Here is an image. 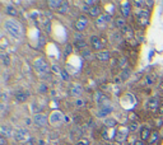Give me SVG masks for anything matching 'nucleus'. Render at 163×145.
Returning <instances> with one entry per match:
<instances>
[{
	"instance_id": "nucleus-6",
	"label": "nucleus",
	"mask_w": 163,
	"mask_h": 145,
	"mask_svg": "<svg viewBox=\"0 0 163 145\" xmlns=\"http://www.w3.org/2000/svg\"><path fill=\"white\" fill-rule=\"evenodd\" d=\"M33 121H35V124L37 126H45L49 120H47L46 115H44V113H36L33 116Z\"/></svg>"
},
{
	"instance_id": "nucleus-12",
	"label": "nucleus",
	"mask_w": 163,
	"mask_h": 145,
	"mask_svg": "<svg viewBox=\"0 0 163 145\" xmlns=\"http://www.w3.org/2000/svg\"><path fill=\"white\" fill-rule=\"evenodd\" d=\"M150 135H152V131H150V129L148 127V126L142 127V130H140V138L143 139L142 141H144V140H149Z\"/></svg>"
},
{
	"instance_id": "nucleus-22",
	"label": "nucleus",
	"mask_w": 163,
	"mask_h": 145,
	"mask_svg": "<svg viewBox=\"0 0 163 145\" xmlns=\"http://www.w3.org/2000/svg\"><path fill=\"white\" fill-rule=\"evenodd\" d=\"M16 98H17V101H18V102H21V103H23V102H26V101L28 99V96L26 94V93H23V92H17Z\"/></svg>"
},
{
	"instance_id": "nucleus-39",
	"label": "nucleus",
	"mask_w": 163,
	"mask_h": 145,
	"mask_svg": "<svg viewBox=\"0 0 163 145\" xmlns=\"http://www.w3.org/2000/svg\"><path fill=\"white\" fill-rule=\"evenodd\" d=\"M134 145H145V144H144V141H135Z\"/></svg>"
},
{
	"instance_id": "nucleus-21",
	"label": "nucleus",
	"mask_w": 163,
	"mask_h": 145,
	"mask_svg": "<svg viewBox=\"0 0 163 145\" xmlns=\"http://www.w3.org/2000/svg\"><path fill=\"white\" fill-rule=\"evenodd\" d=\"M139 21H140V23H143V19H144L145 24L148 23V21H149V13H148L147 10H142L140 13H139Z\"/></svg>"
},
{
	"instance_id": "nucleus-24",
	"label": "nucleus",
	"mask_w": 163,
	"mask_h": 145,
	"mask_svg": "<svg viewBox=\"0 0 163 145\" xmlns=\"http://www.w3.org/2000/svg\"><path fill=\"white\" fill-rule=\"evenodd\" d=\"M158 140H159V134H158L157 131H152V135L149 138V143L150 144H156Z\"/></svg>"
},
{
	"instance_id": "nucleus-40",
	"label": "nucleus",
	"mask_w": 163,
	"mask_h": 145,
	"mask_svg": "<svg viewBox=\"0 0 163 145\" xmlns=\"http://www.w3.org/2000/svg\"><path fill=\"white\" fill-rule=\"evenodd\" d=\"M147 82H148V83H149V84L152 83V79H150V77H148V79H147Z\"/></svg>"
},
{
	"instance_id": "nucleus-37",
	"label": "nucleus",
	"mask_w": 163,
	"mask_h": 145,
	"mask_svg": "<svg viewBox=\"0 0 163 145\" xmlns=\"http://www.w3.org/2000/svg\"><path fill=\"white\" fill-rule=\"evenodd\" d=\"M125 61H126V60H125V59H120V63H119V66H120V68H121V66H122V65H124V64H125Z\"/></svg>"
},
{
	"instance_id": "nucleus-42",
	"label": "nucleus",
	"mask_w": 163,
	"mask_h": 145,
	"mask_svg": "<svg viewBox=\"0 0 163 145\" xmlns=\"http://www.w3.org/2000/svg\"><path fill=\"white\" fill-rule=\"evenodd\" d=\"M161 91H163V84H161Z\"/></svg>"
},
{
	"instance_id": "nucleus-32",
	"label": "nucleus",
	"mask_w": 163,
	"mask_h": 145,
	"mask_svg": "<svg viewBox=\"0 0 163 145\" xmlns=\"http://www.w3.org/2000/svg\"><path fill=\"white\" fill-rule=\"evenodd\" d=\"M38 92H40V93H46L47 92V85H46V84H41V85L38 87Z\"/></svg>"
},
{
	"instance_id": "nucleus-4",
	"label": "nucleus",
	"mask_w": 163,
	"mask_h": 145,
	"mask_svg": "<svg viewBox=\"0 0 163 145\" xmlns=\"http://www.w3.org/2000/svg\"><path fill=\"white\" fill-rule=\"evenodd\" d=\"M88 26V19H87V17H84V15H80L78 19L75 21V29L76 32H83L85 28H87Z\"/></svg>"
},
{
	"instance_id": "nucleus-34",
	"label": "nucleus",
	"mask_w": 163,
	"mask_h": 145,
	"mask_svg": "<svg viewBox=\"0 0 163 145\" xmlns=\"http://www.w3.org/2000/svg\"><path fill=\"white\" fill-rule=\"evenodd\" d=\"M84 4H85V5H92V7H94V5H96V1H94V0H85Z\"/></svg>"
},
{
	"instance_id": "nucleus-31",
	"label": "nucleus",
	"mask_w": 163,
	"mask_h": 145,
	"mask_svg": "<svg viewBox=\"0 0 163 145\" xmlns=\"http://www.w3.org/2000/svg\"><path fill=\"white\" fill-rule=\"evenodd\" d=\"M75 106H76V107H83V106H84V99H82V98H76Z\"/></svg>"
},
{
	"instance_id": "nucleus-3",
	"label": "nucleus",
	"mask_w": 163,
	"mask_h": 145,
	"mask_svg": "<svg viewBox=\"0 0 163 145\" xmlns=\"http://www.w3.org/2000/svg\"><path fill=\"white\" fill-rule=\"evenodd\" d=\"M89 43H90V47H92L93 50H96L97 52L103 50V43H102V41H101V38L98 36H90Z\"/></svg>"
},
{
	"instance_id": "nucleus-26",
	"label": "nucleus",
	"mask_w": 163,
	"mask_h": 145,
	"mask_svg": "<svg viewBox=\"0 0 163 145\" xmlns=\"http://www.w3.org/2000/svg\"><path fill=\"white\" fill-rule=\"evenodd\" d=\"M1 60H3V63L7 65V66H9V65H10V60L8 59V56L5 55V52H4V51H1Z\"/></svg>"
},
{
	"instance_id": "nucleus-23",
	"label": "nucleus",
	"mask_w": 163,
	"mask_h": 145,
	"mask_svg": "<svg viewBox=\"0 0 163 145\" xmlns=\"http://www.w3.org/2000/svg\"><path fill=\"white\" fill-rule=\"evenodd\" d=\"M103 124L106 125V126H108V127H113V126H116V120L115 119H112V117H106L103 120Z\"/></svg>"
},
{
	"instance_id": "nucleus-19",
	"label": "nucleus",
	"mask_w": 163,
	"mask_h": 145,
	"mask_svg": "<svg viewBox=\"0 0 163 145\" xmlns=\"http://www.w3.org/2000/svg\"><path fill=\"white\" fill-rule=\"evenodd\" d=\"M0 131H1V135L4 138H5V136H8V138L14 136V132L9 127H7V126H1V127H0Z\"/></svg>"
},
{
	"instance_id": "nucleus-8",
	"label": "nucleus",
	"mask_w": 163,
	"mask_h": 145,
	"mask_svg": "<svg viewBox=\"0 0 163 145\" xmlns=\"http://www.w3.org/2000/svg\"><path fill=\"white\" fill-rule=\"evenodd\" d=\"M96 57H97L101 63H106L110 60V57H111V54H110V51H107V50H102V51H99V52H97Z\"/></svg>"
},
{
	"instance_id": "nucleus-11",
	"label": "nucleus",
	"mask_w": 163,
	"mask_h": 145,
	"mask_svg": "<svg viewBox=\"0 0 163 145\" xmlns=\"http://www.w3.org/2000/svg\"><path fill=\"white\" fill-rule=\"evenodd\" d=\"M122 35H124V37H125L126 40H133L134 37H135V33H134L133 28L129 27V26H126V27L122 29Z\"/></svg>"
},
{
	"instance_id": "nucleus-16",
	"label": "nucleus",
	"mask_w": 163,
	"mask_h": 145,
	"mask_svg": "<svg viewBox=\"0 0 163 145\" xmlns=\"http://www.w3.org/2000/svg\"><path fill=\"white\" fill-rule=\"evenodd\" d=\"M61 121H63V115H61L60 112H54V113H51V116H50V122L51 124L61 122Z\"/></svg>"
},
{
	"instance_id": "nucleus-38",
	"label": "nucleus",
	"mask_w": 163,
	"mask_h": 145,
	"mask_svg": "<svg viewBox=\"0 0 163 145\" xmlns=\"http://www.w3.org/2000/svg\"><path fill=\"white\" fill-rule=\"evenodd\" d=\"M0 144H1V145H5V144H7V143H5V138H4V136L0 138Z\"/></svg>"
},
{
	"instance_id": "nucleus-14",
	"label": "nucleus",
	"mask_w": 163,
	"mask_h": 145,
	"mask_svg": "<svg viewBox=\"0 0 163 145\" xmlns=\"http://www.w3.org/2000/svg\"><path fill=\"white\" fill-rule=\"evenodd\" d=\"M47 5L51 10H59L63 5V1H60V0H51V1H47Z\"/></svg>"
},
{
	"instance_id": "nucleus-5",
	"label": "nucleus",
	"mask_w": 163,
	"mask_h": 145,
	"mask_svg": "<svg viewBox=\"0 0 163 145\" xmlns=\"http://www.w3.org/2000/svg\"><path fill=\"white\" fill-rule=\"evenodd\" d=\"M14 139L17 140V141H24V140H28L30 139V135L26 130L23 129H18L14 131Z\"/></svg>"
},
{
	"instance_id": "nucleus-27",
	"label": "nucleus",
	"mask_w": 163,
	"mask_h": 145,
	"mask_svg": "<svg viewBox=\"0 0 163 145\" xmlns=\"http://www.w3.org/2000/svg\"><path fill=\"white\" fill-rule=\"evenodd\" d=\"M127 129H129V131H130V132H135L136 130L139 129V125H138L136 122H131V124H130V126H129Z\"/></svg>"
},
{
	"instance_id": "nucleus-43",
	"label": "nucleus",
	"mask_w": 163,
	"mask_h": 145,
	"mask_svg": "<svg viewBox=\"0 0 163 145\" xmlns=\"http://www.w3.org/2000/svg\"><path fill=\"white\" fill-rule=\"evenodd\" d=\"M26 145H33V144H32V143H27Z\"/></svg>"
},
{
	"instance_id": "nucleus-10",
	"label": "nucleus",
	"mask_w": 163,
	"mask_h": 145,
	"mask_svg": "<svg viewBox=\"0 0 163 145\" xmlns=\"http://www.w3.org/2000/svg\"><path fill=\"white\" fill-rule=\"evenodd\" d=\"M121 13H122V17L124 18H127L131 13V7H130V3L129 1H124L121 4Z\"/></svg>"
},
{
	"instance_id": "nucleus-35",
	"label": "nucleus",
	"mask_w": 163,
	"mask_h": 145,
	"mask_svg": "<svg viewBox=\"0 0 163 145\" xmlns=\"http://www.w3.org/2000/svg\"><path fill=\"white\" fill-rule=\"evenodd\" d=\"M134 4H135L138 8H142V7L145 5V1H134Z\"/></svg>"
},
{
	"instance_id": "nucleus-18",
	"label": "nucleus",
	"mask_w": 163,
	"mask_h": 145,
	"mask_svg": "<svg viewBox=\"0 0 163 145\" xmlns=\"http://www.w3.org/2000/svg\"><path fill=\"white\" fill-rule=\"evenodd\" d=\"M115 24H116V27L120 28V29H124V28L126 27V18H124V17L116 18V21H115Z\"/></svg>"
},
{
	"instance_id": "nucleus-29",
	"label": "nucleus",
	"mask_w": 163,
	"mask_h": 145,
	"mask_svg": "<svg viewBox=\"0 0 163 145\" xmlns=\"http://www.w3.org/2000/svg\"><path fill=\"white\" fill-rule=\"evenodd\" d=\"M75 41H76V42L84 41V36H83V33H80V32H76V33H75Z\"/></svg>"
},
{
	"instance_id": "nucleus-17",
	"label": "nucleus",
	"mask_w": 163,
	"mask_h": 145,
	"mask_svg": "<svg viewBox=\"0 0 163 145\" xmlns=\"http://www.w3.org/2000/svg\"><path fill=\"white\" fill-rule=\"evenodd\" d=\"M111 112H112V107H110V106L102 107V108L99 110V112H98V116H99V117H107Z\"/></svg>"
},
{
	"instance_id": "nucleus-13",
	"label": "nucleus",
	"mask_w": 163,
	"mask_h": 145,
	"mask_svg": "<svg viewBox=\"0 0 163 145\" xmlns=\"http://www.w3.org/2000/svg\"><path fill=\"white\" fill-rule=\"evenodd\" d=\"M5 13L9 17H18L19 15V12L17 10V8L14 5H12V4H9V5L5 7Z\"/></svg>"
},
{
	"instance_id": "nucleus-20",
	"label": "nucleus",
	"mask_w": 163,
	"mask_h": 145,
	"mask_svg": "<svg viewBox=\"0 0 163 145\" xmlns=\"http://www.w3.org/2000/svg\"><path fill=\"white\" fill-rule=\"evenodd\" d=\"M158 99L157 98H150L149 101H148V103H147V107L149 110H156V108H158Z\"/></svg>"
},
{
	"instance_id": "nucleus-36",
	"label": "nucleus",
	"mask_w": 163,
	"mask_h": 145,
	"mask_svg": "<svg viewBox=\"0 0 163 145\" xmlns=\"http://www.w3.org/2000/svg\"><path fill=\"white\" fill-rule=\"evenodd\" d=\"M65 51H66V54H70L71 51H73V49H71L70 45H68V46H66V50H65Z\"/></svg>"
},
{
	"instance_id": "nucleus-15",
	"label": "nucleus",
	"mask_w": 163,
	"mask_h": 145,
	"mask_svg": "<svg viewBox=\"0 0 163 145\" xmlns=\"http://www.w3.org/2000/svg\"><path fill=\"white\" fill-rule=\"evenodd\" d=\"M70 93H71V96H73V97H80L82 93H83V88H82L79 84H74L73 88H71V91H70Z\"/></svg>"
},
{
	"instance_id": "nucleus-28",
	"label": "nucleus",
	"mask_w": 163,
	"mask_h": 145,
	"mask_svg": "<svg viewBox=\"0 0 163 145\" xmlns=\"http://www.w3.org/2000/svg\"><path fill=\"white\" fill-rule=\"evenodd\" d=\"M75 46H78L79 50H85L87 49V43L84 41H80V42H75Z\"/></svg>"
},
{
	"instance_id": "nucleus-2",
	"label": "nucleus",
	"mask_w": 163,
	"mask_h": 145,
	"mask_svg": "<svg viewBox=\"0 0 163 145\" xmlns=\"http://www.w3.org/2000/svg\"><path fill=\"white\" fill-rule=\"evenodd\" d=\"M33 68H35L36 71H38L40 74H45V73H47L50 70L49 64H47L45 60L41 59V57H38V59H36L35 61H33Z\"/></svg>"
},
{
	"instance_id": "nucleus-33",
	"label": "nucleus",
	"mask_w": 163,
	"mask_h": 145,
	"mask_svg": "<svg viewBox=\"0 0 163 145\" xmlns=\"http://www.w3.org/2000/svg\"><path fill=\"white\" fill-rule=\"evenodd\" d=\"M60 75L63 77L64 80H69V75H68V73L65 71V70H61V73H60Z\"/></svg>"
},
{
	"instance_id": "nucleus-41",
	"label": "nucleus",
	"mask_w": 163,
	"mask_h": 145,
	"mask_svg": "<svg viewBox=\"0 0 163 145\" xmlns=\"http://www.w3.org/2000/svg\"><path fill=\"white\" fill-rule=\"evenodd\" d=\"M159 111H161V113H162V115H163V106H162V107H161V110H159Z\"/></svg>"
},
{
	"instance_id": "nucleus-9",
	"label": "nucleus",
	"mask_w": 163,
	"mask_h": 145,
	"mask_svg": "<svg viewBox=\"0 0 163 145\" xmlns=\"http://www.w3.org/2000/svg\"><path fill=\"white\" fill-rule=\"evenodd\" d=\"M101 13H102V9H101V7L97 5V4H96L94 7H90L89 10H88V14H89V15L92 17V18H96V19L101 17Z\"/></svg>"
},
{
	"instance_id": "nucleus-30",
	"label": "nucleus",
	"mask_w": 163,
	"mask_h": 145,
	"mask_svg": "<svg viewBox=\"0 0 163 145\" xmlns=\"http://www.w3.org/2000/svg\"><path fill=\"white\" fill-rule=\"evenodd\" d=\"M68 9H69L68 4H66V3H63V5H61V8L59 9V13H66V12H68Z\"/></svg>"
},
{
	"instance_id": "nucleus-7",
	"label": "nucleus",
	"mask_w": 163,
	"mask_h": 145,
	"mask_svg": "<svg viewBox=\"0 0 163 145\" xmlns=\"http://www.w3.org/2000/svg\"><path fill=\"white\" fill-rule=\"evenodd\" d=\"M108 21H110L108 15H101L99 18H97V19H96V26H97L98 29H103V28L107 27Z\"/></svg>"
},
{
	"instance_id": "nucleus-1",
	"label": "nucleus",
	"mask_w": 163,
	"mask_h": 145,
	"mask_svg": "<svg viewBox=\"0 0 163 145\" xmlns=\"http://www.w3.org/2000/svg\"><path fill=\"white\" fill-rule=\"evenodd\" d=\"M4 28L8 32L9 36H12L16 40H21L23 37V28L22 24L18 21H16L14 18H8L4 22Z\"/></svg>"
},
{
	"instance_id": "nucleus-25",
	"label": "nucleus",
	"mask_w": 163,
	"mask_h": 145,
	"mask_svg": "<svg viewBox=\"0 0 163 145\" xmlns=\"http://www.w3.org/2000/svg\"><path fill=\"white\" fill-rule=\"evenodd\" d=\"M82 57H84V59H87V60H90L93 57V55H92V51L88 50V49H85L82 51Z\"/></svg>"
}]
</instances>
